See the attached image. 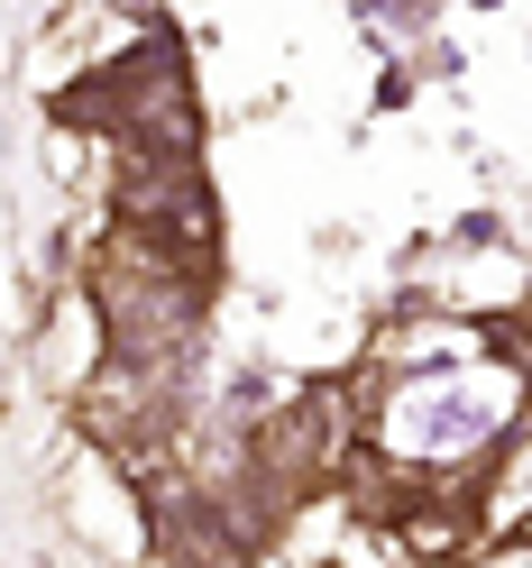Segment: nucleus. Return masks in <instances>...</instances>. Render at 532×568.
I'll return each instance as SVG.
<instances>
[{
  "label": "nucleus",
  "instance_id": "f257e3e1",
  "mask_svg": "<svg viewBox=\"0 0 532 568\" xmlns=\"http://www.w3.org/2000/svg\"><path fill=\"white\" fill-rule=\"evenodd\" d=\"M120 211H129V230H148V239L174 247L184 266H211V239H221V221H211V193H202L193 156H148V165L129 174Z\"/></svg>",
  "mask_w": 532,
  "mask_h": 568
},
{
  "label": "nucleus",
  "instance_id": "f03ea898",
  "mask_svg": "<svg viewBox=\"0 0 532 568\" xmlns=\"http://www.w3.org/2000/svg\"><path fill=\"white\" fill-rule=\"evenodd\" d=\"M395 541L413 559H450L459 541H469V523H459L450 505H395Z\"/></svg>",
  "mask_w": 532,
  "mask_h": 568
}]
</instances>
